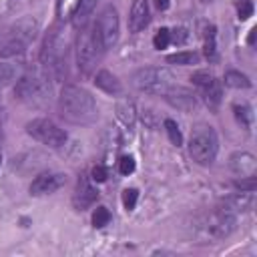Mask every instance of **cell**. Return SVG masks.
Wrapping results in <instances>:
<instances>
[{
  "instance_id": "cb8c5ba5",
  "label": "cell",
  "mask_w": 257,
  "mask_h": 257,
  "mask_svg": "<svg viewBox=\"0 0 257 257\" xmlns=\"http://www.w3.org/2000/svg\"><path fill=\"white\" fill-rule=\"evenodd\" d=\"M201 92H203V96H205V100H207V104H209V106H217V104L221 102V86H219V82H217V80H215L211 86L203 88Z\"/></svg>"
},
{
  "instance_id": "d590c367",
  "label": "cell",
  "mask_w": 257,
  "mask_h": 257,
  "mask_svg": "<svg viewBox=\"0 0 257 257\" xmlns=\"http://www.w3.org/2000/svg\"><path fill=\"white\" fill-rule=\"evenodd\" d=\"M171 40H173L175 44H183V42L187 40V30H185V28H175V30L171 32Z\"/></svg>"
},
{
  "instance_id": "ba28073f",
  "label": "cell",
  "mask_w": 257,
  "mask_h": 257,
  "mask_svg": "<svg viewBox=\"0 0 257 257\" xmlns=\"http://www.w3.org/2000/svg\"><path fill=\"white\" fill-rule=\"evenodd\" d=\"M26 133L36 139L38 143L46 145V147H52V149H58L66 143V133L64 128H60L56 122H52L50 118H32L28 124H26Z\"/></svg>"
},
{
  "instance_id": "2e32d148",
  "label": "cell",
  "mask_w": 257,
  "mask_h": 257,
  "mask_svg": "<svg viewBox=\"0 0 257 257\" xmlns=\"http://www.w3.org/2000/svg\"><path fill=\"white\" fill-rule=\"evenodd\" d=\"M253 203H255V195H253V191H241V193H237V195H233V197H227L225 201H223V211H227V213H239V211H249L251 207H253Z\"/></svg>"
},
{
  "instance_id": "6da1fadb",
  "label": "cell",
  "mask_w": 257,
  "mask_h": 257,
  "mask_svg": "<svg viewBox=\"0 0 257 257\" xmlns=\"http://www.w3.org/2000/svg\"><path fill=\"white\" fill-rule=\"evenodd\" d=\"M58 108H60V114L68 122H74V124H88L98 114L94 96L86 88L76 86V84L62 86L60 96H58Z\"/></svg>"
},
{
  "instance_id": "7c38bea8",
  "label": "cell",
  "mask_w": 257,
  "mask_h": 257,
  "mask_svg": "<svg viewBox=\"0 0 257 257\" xmlns=\"http://www.w3.org/2000/svg\"><path fill=\"white\" fill-rule=\"evenodd\" d=\"M96 197H98V191L92 187L90 177L82 173V175L78 177V181H76V191H74V197H72L74 207H76L78 211H84V209H88V207L96 201Z\"/></svg>"
},
{
  "instance_id": "e575fe53",
  "label": "cell",
  "mask_w": 257,
  "mask_h": 257,
  "mask_svg": "<svg viewBox=\"0 0 257 257\" xmlns=\"http://www.w3.org/2000/svg\"><path fill=\"white\" fill-rule=\"evenodd\" d=\"M90 179L96 181V183L106 181V167H104V165H94L92 171H90Z\"/></svg>"
},
{
  "instance_id": "3957f363",
  "label": "cell",
  "mask_w": 257,
  "mask_h": 257,
  "mask_svg": "<svg viewBox=\"0 0 257 257\" xmlns=\"http://www.w3.org/2000/svg\"><path fill=\"white\" fill-rule=\"evenodd\" d=\"M102 52H104V48H102L96 24L82 26L80 32H78V38H76V62H78V68L84 74H88L96 66V62L100 60Z\"/></svg>"
},
{
  "instance_id": "5b68a950",
  "label": "cell",
  "mask_w": 257,
  "mask_h": 257,
  "mask_svg": "<svg viewBox=\"0 0 257 257\" xmlns=\"http://www.w3.org/2000/svg\"><path fill=\"white\" fill-rule=\"evenodd\" d=\"M14 94L18 100L38 106L42 102H46L48 94H50V84H48V76L42 72H26L16 80L14 86Z\"/></svg>"
},
{
  "instance_id": "d6a6232c",
  "label": "cell",
  "mask_w": 257,
  "mask_h": 257,
  "mask_svg": "<svg viewBox=\"0 0 257 257\" xmlns=\"http://www.w3.org/2000/svg\"><path fill=\"white\" fill-rule=\"evenodd\" d=\"M237 14L241 20H247L251 14H253V4L251 0H239L237 2Z\"/></svg>"
},
{
  "instance_id": "83f0119b",
  "label": "cell",
  "mask_w": 257,
  "mask_h": 257,
  "mask_svg": "<svg viewBox=\"0 0 257 257\" xmlns=\"http://www.w3.org/2000/svg\"><path fill=\"white\" fill-rule=\"evenodd\" d=\"M169 42H171V30L169 28H159L157 34L153 36V46L157 50H163V48L169 46Z\"/></svg>"
},
{
  "instance_id": "4316f807",
  "label": "cell",
  "mask_w": 257,
  "mask_h": 257,
  "mask_svg": "<svg viewBox=\"0 0 257 257\" xmlns=\"http://www.w3.org/2000/svg\"><path fill=\"white\" fill-rule=\"evenodd\" d=\"M78 2H80V0H58V4H56L58 16H60V18H72V14H74Z\"/></svg>"
},
{
  "instance_id": "8992f818",
  "label": "cell",
  "mask_w": 257,
  "mask_h": 257,
  "mask_svg": "<svg viewBox=\"0 0 257 257\" xmlns=\"http://www.w3.org/2000/svg\"><path fill=\"white\" fill-rule=\"evenodd\" d=\"M219 151V141L217 135L213 131V126L209 124H199L189 141V155L193 161H197L199 165H211L217 157Z\"/></svg>"
},
{
  "instance_id": "484cf974",
  "label": "cell",
  "mask_w": 257,
  "mask_h": 257,
  "mask_svg": "<svg viewBox=\"0 0 257 257\" xmlns=\"http://www.w3.org/2000/svg\"><path fill=\"white\" fill-rule=\"evenodd\" d=\"M165 131H167L169 141H171L173 145H177V147H181V145H183V135H181V128H179V124H177L173 118H167V120H165Z\"/></svg>"
},
{
  "instance_id": "e0dca14e",
  "label": "cell",
  "mask_w": 257,
  "mask_h": 257,
  "mask_svg": "<svg viewBox=\"0 0 257 257\" xmlns=\"http://www.w3.org/2000/svg\"><path fill=\"white\" fill-rule=\"evenodd\" d=\"M94 86L100 88V90L106 92V94H120V92H122L120 80H118L112 72H108V70H98V72L94 74Z\"/></svg>"
},
{
  "instance_id": "603a6c76",
  "label": "cell",
  "mask_w": 257,
  "mask_h": 257,
  "mask_svg": "<svg viewBox=\"0 0 257 257\" xmlns=\"http://www.w3.org/2000/svg\"><path fill=\"white\" fill-rule=\"evenodd\" d=\"M203 52L209 60L217 58V44H215V26H207L205 28V44H203Z\"/></svg>"
},
{
  "instance_id": "9a60e30c",
  "label": "cell",
  "mask_w": 257,
  "mask_h": 257,
  "mask_svg": "<svg viewBox=\"0 0 257 257\" xmlns=\"http://www.w3.org/2000/svg\"><path fill=\"white\" fill-rule=\"evenodd\" d=\"M149 24V4L147 0H133L131 14H128V30L141 32Z\"/></svg>"
},
{
  "instance_id": "4fadbf2b",
  "label": "cell",
  "mask_w": 257,
  "mask_h": 257,
  "mask_svg": "<svg viewBox=\"0 0 257 257\" xmlns=\"http://www.w3.org/2000/svg\"><path fill=\"white\" fill-rule=\"evenodd\" d=\"M165 100H167L171 106H175V108H179V110H183V112H191V110L197 108V98H195V94H193L191 90L183 88V86H177V84L165 94Z\"/></svg>"
},
{
  "instance_id": "7402d4cb",
  "label": "cell",
  "mask_w": 257,
  "mask_h": 257,
  "mask_svg": "<svg viewBox=\"0 0 257 257\" xmlns=\"http://www.w3.org/2000/svg\"><path fill=\"white\" fill-rule=\"evenodd\" d=\"M169 64H179V66H189V64H197L199 62V54L191 52V50H183V52H175L167 56Z\"/></svg>"
},
{
  "instance_id": "ac0fdd59",
  "label": "cell",
  "mask_w": 257,
  "mask_h": 257,
  "mask_svg": "<svg viewBox=\"0 0 257 257\" xmlns=\"http://www.w3.org/2000/svg\"><path fill=\"white\" fill-rule=\"evenodd\" d=\"M96 2H98V0H80V2H78L76 10H74V14H72V22H74L76 28L86 26L90 14H92L94 8H96Z\"/></svg>"
},
{
  "instance_id": "74e56055",
  "label": "cell",
  "mask_w": 257,
  "mask_h": 257,
  "mask_svg": "<svg viewBox=\"0 0 257 257\" xmlns=\"http://www.w3.org/2000/svg\"><path fill=\"white\" fill-rule=\"evenodd\" d=\"M253 44H255V28L249 30V46H253Z\"/></svg>"
},
{
  "instance_id": "ffe728a7",
  "label": "cell",
  "mask_w": 257,
  "mask_h": 257,
  "mask_svg": "<svg viewBox=\"0 0 257 257\" xmlns=\"http://www.w3.org/2000/svg\"><path fill=\"white\" fill-rule=\"evenodd\" d=\"M233 112H235V118L239 120V124L245 131H251V126H253V110H251V106L245 104V102L233 104Z\"/></svg>"
},
{
  "instance_id": "4dcf8cb0",
  "label": "cell",
  "mask_w": 257,
  "mask_h": 257,
  "mask_svg": "<svg viewBox=\"0 0 257 257\" xmlns=\"http://www.w3.org/2000/svg\"><path fill=\"white\" fill-rule=\"evenodd\" d=\"M135 171V159L131 155H124L118 159V173L120 175H131Z\"/></svg>"
},
{
  "instance_id": "836d02e7",
  "label": "cell",
  "mask_w": 257,
  "mask_h": 257,
  "mask_svg": "<svg viewBox=\"0 0 257 257\" xmlns=\"http://www.w3.org/2000/svg\"><path fill=\"white\" fill-rule=\"evenodd\" d=\"M235 187L239 191H253L255 193V177H241V181H235Z\"/></svg>"
},
{
  "instance_id": "f35d334b",
  "label": "cell",
  "mask_w": 257,
  "mask_h": 257,
  "mask_svg": "<svg viewBox=\"0 0 257 257\" xmlns=\"http://www.w3.org/2000/svg\"><path fill=\"white\" fill-rule=\"evenodd\" d=\"M201 2H203V4H207V2H211V0H201Z\"/></svg>"
},
{
  "instance_id": "d4e9b609",
  "label": "cell",
  "mask_w": 257,
  "mask_h": 257,
  "mask_svg": "<svg viewBox=\"0 0 257 257\" xmlns=\"http://www.w3.org/2000/svg\"><path fill=\"white\" fill-rule=\"evenodd\" d=\"M191 80H193V84L195 86H199L201 90L203 88H207V86H211L217 78L209 72V70H197V72H193V76H191Z\"/></svg>"
},
{
  "instance_id": "52a82bcc",
  "label": "cell",
  "mask_w": 257,
  "mask_h": 257,
  "mask_svg": "<svg viewBox=\"0 0 257 257\" xmlns=\"http://www.w3.org/2000/svg\"><path fill=\"white\" fill-rule=\"evenodd\" d=\"M66 58V38L62 34L60 26H52L42 42V50H40V60L46 68L50 70H58L62 66Z\"/></svg>"
},
{
  "instance_id": "277c9868",
  "label": "cell",
  "mask_w": 257,
  "mask_h": 257,
  "mask_svg": "<svg viewBox=\"0 0 257 257\" xmlns=\"http://www.w3.org/2000/svg\"><path fill=\"white\" fill-rule=\"evenodd\" d=\"M133 84L141 92L165 96L177 82H175V76L171 70H167L163 66H145L133 74Z\"/></svg>"
},
{
  "instance_id": "7a4b0ae2",
  "label": "cell",
  "mask_w": 257,
  "mask_h": 257,
  "mask_svg": "<svg viewBox=\"0 0 257 257\" xmlns=\"http://www.w3.org/2000/svg\"><path fill=\"white\" fill-rule=\"evenodd\" d=\"M38 32V22L34 18H20L16 24H12L6 34L0 36V56H14L20 54L30 40H34Z\"/></svg>"
},
{
  "instance_id": "d6986e66",
  "label": "cell",
  "mask_w": 257,
  "mask_h": 257,
  "mask_svg": "<svg viewBox=\"0 0 257 257\" xmlns=\"http://www.w3.org/2000/svg\"><path fill=\"white\" fill-rule=\"evenodd\" d=\"M116 116L122 120V124L133 126V124H135V118H137L135 102H133V100H128V98H122V100L116 104Z\"/></svg>"
},
{
  "instance_id": "9c48e42d",
  "label": "cell",
  "mask_w": 257,
  "mask_h": 257,
  "mask_svg": "<svg viewBox=\"0 0 257 257\" xmlns=\"http://www.w3.org/2000/svg\"><path fill=\"white\" fill-rule=\"evenodd\" d=\"M96 30H98V36H100V42H102V48L108 50L116 44L118 40V30H120V20H118V12L114 6H104L96 18Z\"/></svg>"
},
{
  "instance_id": "8fae6325",
  "label": "cell",
  "mask_w": 257,
  "mask_h": 257,
  "mask_svg": "<svg viewBox=\"0 0 257 257\" xmlns=\"http://www.w3.org/2000/svg\"><path fill=\"white\" fill-rule=\"evenodd\" d=\"M64 183H66V175H62V173H40L30 183V193L36 197L50 195V193L58 191Z\"/></svg>"
},
{
  "instance_id": "8d00e7d4",
  "label": "cell",
  "mask_w": 257,
  "mask_h": 257,
  "mask_svg": "<svg viewBox=\"0 0 257 257\" xmlns=\"http://www.w3.org/2000/svg\"><path fill=\"white\" fill-rule=\"evenodd\" d=\"M155 6L159 10H167L169 8V0H155Z\"/></svg>"
},
{
  "instance_id": "f1b7e54d",
  "label": "cell",
  "mask_w": 257,
  "mask_h": 257,
  "mask_svg": "<svg viewBox=\"0 0 257 257\" xmlns=\"http://www.w3.org/2000/svg\"><path fill=\"white\" fill-rule=\"evenodd\" d=\"M108 221H110V211L106 209V207H96L94 209V213H92V225L94 227H104V225H108Z\"/></svg>"
},
{
  "instance_id": "ab89813d",
  "label": "cell",
  "mask_w": 257,
  "mask_h": 257,
  "mask_svg": "<svg viewBox=\"0 0 257 257\" xmlns=\"http://www.w3.org/2000/svg\"><path fill=\"white\" fill-rule=\"evenodd\" d=\"M0 163H2V157H0Z\"/></svg>"
},
{
  "instance_id": "44dd1931",
  "label": "cell",
  "mask_w": 257,
  "mask_h": 257,
  "mask_svg": "<svg viewBox=\"0 0 257 257\" xmlns=\"http://www.w3.org/2000/svg\"><path fill=\"white\" fill-rule=\"evenodd\" d=\"M225 84L231 86V88H249L251 86V80L247 74L239 72V70H227L225 76H223Z\"/></svg>"
},
{
  "instance_id": "5bb4252c",
  "label": "cell",
  "mask_w": 257,
  "mask_h": 257,
  "mask_svg": "<svg viewBox=\"0 0 257 257\" xmlns=\"http://www.w3.org/2000/svg\"><path fill=\"white\" fill-rule=\"evenodd\" d=\"M229 167L239 177H255L257 161H255V157L251 153H235L229 159Z\"/></svg>"
},
{
  "instance_id": "1f68e13d",
  "label": "cell",
  "mask_w": 257,
  "mask_h": 257,
  "mask_svg": "<svg viewBox=\"0 0 257 257\" xmlns=\"http://www.w3.org/2000/svg\"><path fill=\"white\" fill-rule=\"evenodd\" d=\"M14 66L10 64H0V88H4L12 78H14Z\"/></svg>"
},
{
  "instance_id": "30bf717a",
  "label": "cell",
  "mask_w": 257,
  "mask_h": 257,
  "mask_svg": "<svg viewBox=\"0 0 257 257\" xmlns=\"http://www.w3.org/2000/svg\"><path fill=\"white\" fill-rule=\"evenodd\" d=\"M235 223H237V219H235L233 213H227L223 209H217L215 213H211L205 219V231L213 239H223V237H229L233 233Z\"/></svg>"
},
{
  "instance_id": "f546056e",
  "label": "cell",
  "mask_w": 257,
  "mask_h": 257,
  "mask_svg": "<svg viewBox=\"0 0 257 257\" xmlns=\"http://www.w3.org/2000/svg\"><path fill=\"white\" fill-rule=\"evenodd\" d=\"M137 199H139V191H137V189L131 187V189H124V191H122V205H124L126 211H133V209H135Z\"/></svg>"
}]
</instances>
